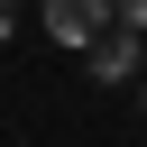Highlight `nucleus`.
Wrapping results in <instances>:
<instances>
[{"label": "nucleus", "mask_w": 147, "mask_h": 147, "mask_svg": "<svg viewBox=\"0 0 147 147\" xmlns=\"http://www.w3.org/2000/svg\"><path fill=\"white\" fill-rule=\"evenodd\" d=\"M110 28H119L110 0H46V37H55V46H83V55H92Z\"/></svg>", "instance_id": "nucleus-1"}, {"label": "nucleus", "mask_w": 147, "mask_h": 147, "mask_svg": "<svg viewBox=\"0 0 147 147\" xmlns=\"http://www.w3.org/2000/svg\"><path fill=\"white\" fill-rule=\"evenodd\" d=\"M138 55H147V46H138V28H110V37L92 46V83H129V74H138Z\"/></svg>", "instance_id": "nucleus-2"}, {"label": "nucleus", "mask_w": 147, "mask_h": 147, "mask_svg": "<svg viewBox=\"0 0 147 147\" xmlns=\"http://www.w3.org/2000/svg\"><path fill=\"white\" fill-rule=\"evenodd\" d=\"M119 9V28H147V0H110Z\"/></svg>", "instance_id": "nucleus-3"}, {"label": "nucleus", "mask_w": 147, "mask_h": 147, "mask_svg": "<svg viewBox=\"0 0 147 147\" xmlns=\"http://www.w3.org/2000/svg\"><path fill=\"white\" fill-rule=\"evenodd\" d=\"M9 18H18V0H0V37H9Z\"/></svg>", "instance_id": "nucleus-4"}, {"label": "nucleus", "mask_w": 147, "mask_h": 147, "mask_svg": "<svg viewBox=\"0 0 147 147\" xmlns=\"http://www.w3.org/2000/svg\"><path fill=\"white\" fill-rule=\"evenodd\" d=\"M138 119H147V92H138Z\"/></svg>", "instance_id": "nucleus-5"}]
</instances>
